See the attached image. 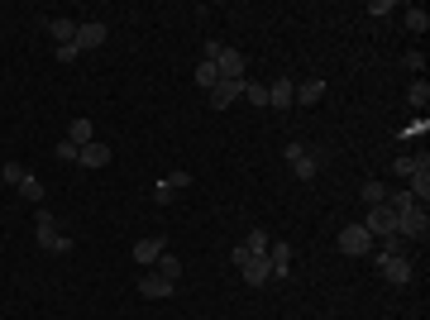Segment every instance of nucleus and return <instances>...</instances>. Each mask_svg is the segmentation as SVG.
Returning a JSON list of instances; mask_svg holds the SVG:
<instances>
[{
	"instance_id": "obj_2",
	"label": "nucleus",
	"mask_w": 430,
	"mask_h": 320,
	"mask_svg": "<svg viewBox=\"0 0 430 320\" xmlns=\"http://www.w3.org/2000/svg\"><path fill=\"white\" fill-rule=\"evenodd\" d=\"M339 249L349 258H364V254H373V234H368L364 224H344L339 229Z\"/></svg>"
},
{
	"instance_id": "obj_15",
	"label": "nucleus",
	"mask_w": 430,
	"mask_h": 320,
	"mask_svg": "<svg viewBox=\"0 0 430 320\" xmlns=\"http://www.w3.org/2000/svg\"><path fill=\"white\" fill-rule=\"evenodd\" d=\"M163 244H168V239H139V244H134V263H143V268H148V263H158Z\"/></svg>"
},
{
	"instance_id": "obj_22",
	"label": "nucleus",
	"mask_w": 430,
	"mask_h": 320,
	"mask_svg": "<svg viewBox=\"0 0 430 320\" xmlns=\"http://www.w3.org/2000/svg\"><path fill=\"white\" fill-rule=\"evenodd\" d=\"M320 96H325V81H320V77H311L306 86H297V105H316Z\"/></svg>"
},
{
	"instance_id": "obj_18",
	"label": "nucleus",
	"mask_w": 430,
	"mask_h": 320,
	"mask_svg": "<svg viewBox=\"0 0 430 320\" xmlns=\"http://www.w3.org/2000/svg\"><path fill=\"white\" fill-rule=\"evenodd\" d=\"M239 249H244V254H249V258H268L272 239H268V234H263V229H249V239L239 244Z\"/></svg>"
},
{
	"instance_id": "obj_4",
	"label": "nucleus",
	"mask_w": 430,
	"mask_h": 320,
	"mask_svg": "<svg viewBox=\"0 0 430 320\" xmlns=\"http://www.w3.org/2000/svg\"><path fill=\"white\" fill-rule=\"evenodd\" d=\"M215 72H220V81H244V77H249V63H244V53L220 48V58H215Z\"/></svg>"
},
{
	"instance_id": "obj_13",
	"label": "nucleus",
	"mask_w": 430,
	"mask_h": 320,
	"mask_svg": "<svg viewBox=\"0 0 430 320\" xmlns=\"http://www.w3.org/2000/svg\"><path fill=\"white\" fill-rule=\"evenodd\" d=\"M268 268H272V282L292 272V244H272L268 249Z\"/></svg>"
},
{
	"instance_id": "obj_23",
	"label": "nucleus",
	"mask_w": 430,
	"mask_h": 320,
	"mask_svg": "<svg viewBox=\"0 0 430 320\" xmlns=\"http://www.w3.org/2000/svg\"><path fill=\"white\" fill-rule=\"evenodd\" d=\"M215 81H220V72H215V63H210V58H201V63H196V86H201V91H210Z\"/></svg>"
},
{
	"instance_id": "obj_36",
	"label": "nucleus",
	"mask_w": 430,
	"mask_h": 320,
	"mask_svg": "<svg viewBox=\"0 0 430 320\" xmlns=\"http://www.w3.org/2000/svg\"><path fill=\"white\" fill-rule=\"evenodd\" d=\"M53 153H58V158H63V162H77V144H67V139H63V144H58V148H53Z\"/></svg>"
},
{
	"instance_id": "obj_6",
	"label": "nucleus",
	"mask_w": 430,
	"mask_h": 320,
	"mask_svg": "<svg viewBox=\"0 0 430 320\" xmlns=\"http://www.w3.org/2000/svg\"><path fill=\"white\" fill-rule=\"evenodd\" d=\"M239 91H244V81H215V86L206 91V105L210 110H230V105L239 100Z\"/></svg>"
},
{
	"instance_id": "obj_1",
	"label": "nucleus",
	"mask_w": 430,
	"mask_h": 320,
	"mask_svg": "<svg viewBox=\"0 0 430 320\" xmlns=\"http://www.w3.org/2000/svg\"><path fill=\"white\" fill-rule=\"evenodd\" d=\"M397 234L406 244H411V239H426V234H430V215H426V206H421V201H406V206L397 210Z\"/></svg>"
},
{
	"instance_id": "obj_16",
	"label": "nucleus",
	"mask_w": 430,
	"mask_h": 320,
	"mask_svg": "<svg viewBox=\"0 0 430 320\" xmlns=\"http://www.w3.org/2000/svg\"><path fill=\"white\" fill-rule=\"evenodd\" d=\"M91 139H96V125H91V120H72V125H67V144L86 148Z\"/></svg>"
},
{
	"instance_id": "obj_31",
	"label": "nucleus",
	"mask_w": 430,
	"mask_h": 320,
	"mask_svg": "<svg viewBox=\"0 0 430 320\" xmlns=\"http://www.w3.org/2000/svg\"><path fill=\"white\" fill-rule=\"evenodd\" d=\"M53 58H58V63H77L81 48H77V43H58V48H53Z\"/></svg>"
},
{
	"instance_id": "obj_21",
	"label": "nucleus",
	"mask_w": 430,
	"mask_h": 320,
	"mask_svg": "<svg viewBox=\"0 0 430 320\" xmlns=\"http://www.w3.org/2000/svg\"><path fill=\"white\" fill-rule=\"evenodd\" d=\"M15 192L19 196H24V201H34V206H43V192H48V187H43V182H39V177H24V182H19V187H15Z\"/></svg>"
},
{
	"instance_id": "obj_7",
	"label": "nucleus",
	"mask_w": 430,
	"mask_h": 320,
	"mask_svg": "<svg viewBox=\"0 0 430 320\" xmlns=\"http://www.w3.org/2000/svg\"><path fill=\"white\" fill-rule=\"evenodd\" d=\"M406 192H411L416 201H421V206H426V201H430V158H426V153L416 158V172L406 177Z\"/></svg>"
},
{
	"instance_id": "obj_5",
	"label": "nucleus",
	"mask_w": 430,
	"mask_h": 320,
	"mask_svg": "<svg viewBox=\"0 0 430 320\" xmlns=\"http://www.w3.org/2000/svg\"><path fill=\"white\" fill-rule=\"evenodd\" d=\"M378 272H382V282L406 287V282H411V258H382L378 254Z\"/></svg>"
},
{
	"instance_id": "obj_29",
	"label": "nucleus",
	"mask_w": 430,
	"mask_h": 320,
	"mask_svg": "<svg viewBox=\"0 0 430 320\" xmlns=\"http://www.w3.org/2000/svg\"><path fill=\"white\" fill-rule=\"evenodd\" d=\"M0 177H5L10 187H19V182L29 177V167H24V162H5V167H0Z\"/></svg>"
},
{
	"instance_id": "obj_28",
	"label": "nucleus",
	"mask_w": 430,
	"mask_h": 320,
	"mask_svg": "<svg viewBox=\"0 0 430 320\" xmlns=\"http://www.w3.org/2000/svg\"><path fill=\"white\" fill-rule=\"evenodd\" d=\"M406 29H411V33H426L430 29V15L421 10V5H411V10H406Z\"/></svg>"
},
{
	"instance_id": "obj_20",
	"label": "nucleus",
	"mask_w": 430,
	"mask_h": 320,
	"mask_svg": "<svg viewBox=\"0 0 430 320\" xmlns=\"http://www.w3.org/2000/svg\"><path fill=\"white\" fill-rule=\"evenodd\" d=\"M406 105H411V110H421V115H426V105H430V86H426V77H421V81H411V86H406Z\"/></svg>"
},
{
	"instance_id": "obj_34",
	"label": "nucleus",
	"mask_w": 430,
	"mask_h": 320,
	"mask_svg": "<svg viewBox=\"0 0 430 320\" xmlns=\"http://www.w3.org/2000/svg\"><path fill=\"white\" fill-rule=\"evenodd\" d=\"M426 115H416V120H411V125H406V129H401V134H406V139H421V134H426Z\"/></svg>"
},
{
	"instance_id": "obj_37",
	"label": "nucleus",
	"mask_w": 430,
	"mask_h": 320,
	"mask_svg": "<svg viewBox=\"0 0 430 320\" xmlns=\"http://www.w3.org/2000/svg\"><path fill=\"white\" fill-rule=\"evenodd\" d=\"M392 172H397V177H411L416 172V158H397V162H392Z\"/></svg>"
},
{
	"instance_id": "obj_11",
	"label": "nucleus",
	"mask_w": 430,
	"mask_h": 320,
	"mask_svg": "<svg viewBox=\"0 0 430 320\" xmlns=\"http://www.w3.org/2000/svg\"><path fill=\"white\" fill-rule=\"evenodd\" d=\"M139 296H143V301H163V296H173V282L158 277V272H148V277L139 282Z\"/></svg>"
},
{
	"instance_id": "obj_30",
	"label": "nucleus",
	"mask_w": 430,
	"mask_h": 320,
	"mask_svg": "<svg viewBox=\"0 0 430 320\" xmlns=\"http://www.w3.org/2000/svg\"><path fill=\"white\" fill-rule=\"evenodd\" d=\"M173 187H168V177H163V182H153V201H158V206H173Z\"/></svg>"
},
{
	"instance_id": "obj_25",
	"label": "nucleus",
	"mask_w": 430,
	"mask_h": 320,
	"mask_svg": "<svg viewBox=\"0 0 430 320\" xmlns=\"http://www.w3.org/2000/svg\"><path fill=\"white\" fill-rule=\"evenodd\" d=\"M153 268H158V277H168V282H177V277H182V263H177V258L168 254V249H163V258L153 263Z\"/></svg>"
},
{
	"instance_id": "obj_10",
	"label": "nucleus",
	"mask_w": 430,
	"mask_h": 320,
	"mask_svg": "<svg viewBox=\"0 0 430 320\" xmlns=\"http://www.w3.org/2000/svg\"><path fill=\"white\" fill-rule=\"evenodd\" d=\"M101 43H106V24H101V19H86V24H77V48H81V53L101 48Z\"/></svg>"
},
{
	"instance_id": "obj_32",
	"label": "nucleus",
	"mask_w": 430,
	"mask_h": 320,
	"mask_svg": "<svg viewBox=\"0 0 430 320\" xmlns=\"http://www.w3.org/2000/svg\"><path fill=\"white\" fill-rule=\"evenodd\" d=\"M368 15H373V19H387V15H397V5H392V0H373V5H368Z\"/></svg>"
},
{
	"instance_id": "obj_14",
	"label": "nucleus",
	"mask_w": 430,
	"mask_h": 320,
	"mask_svg": "<svg viewBox=\"0 0 430 320\" xmlns=\"http://www.w3.org/2000/svg\"><path fill=\"white\" fill-rule=\"evenodd\" d=\"M292 172L302 177V182H316V172H320V158L311 153V148H302V153L292 158Z\"/></svg>"
},
{
	"instance_id": "obj_19",
	"label": "nucleus",
	"mask_w": 430,
	"mask_h": 320,
	"mask_svg": "<svg viewBox=\"0 0 430 320\" xmlns=\"http://www.w3.org/2000/svg\"><path fill=\"white\" fill-rule=\"evenodd\" d=\"M53 43H77V19H48Z\"/></svg>"
},
{
	"instance_id": "obj_17",
	"label": "nucleus",
	"mask_w": 430,
	"mask_h": 320,
	"mask_svg": "<svg viewBox=\"0 0 430 320\" xmlns=\"http://www.w3.org/2000/svg\"><path fill=\"white\" fill-rule=\"evenodd\" d=\"M34 234H39V244H48L53 234H58V220H53L48 206H39V215H34Z\"/></svg>"
},
{
	"instance_id": "obj_26",
	"label": "nucleus",
	"mask_w": 430,
	"mask_h": 320,
	"mask_svg": "<svg viewBox=\"0 0 430 320\" xmlns=\"http://www.w3.org/2000/svg\"><path fill=\"white\" fill-rule=\"evenodd\" d=\"M239 96H249L254 105H263V110H268V86H263V81H249V77H244V91H239Z\"/></svg>"
},
{
	"instance_id": "obj_27",
	"label": "nucleus",
	"mask_w": 430,
	"mask_h": 320,
	"mask_svg": "<svg viewBox=\"0 0 430 320\" xmlns=\"http://www.w3.org/2000/svg\"><path fill=\"white\" fill-rule=\"evenodd\" d=\"M406 249H411V244L401 239V234H387V239H382V258H406Z\"/></svg>"
},
{
	"instance_id": "obj_9",
	"label": "nucleus",
	"mask_w": 430,
	"mask_h": 320,
	"mask_svg": "<svg viewBox=\"0 0 430 320\" xmlns=\"http://www.w3.org/2000/svg\"><path fill=\"white\" fill-rule=\"evenodd\" d=\"M268 105H272V110H287V105H297V81L277 77V81L268 86Z\"/></svg>"
},
{
	"instance_id": "obj_12",
	"label": "nucleus",
	"mask_w": 430,
	"mask_h": 320,
	"mask_svg": "<svg viewBox=\"0 0 430 320\" xmlns=\"http://www.w3.org/2000/svg\"><path fill=\"white\" fill-rule=\"evenodd\" d=\"M244 282H249V287H268L272 282V268H268V258H249V263H244Z\"/></svg>"
},
{
	"instance_id": "obj_8",
	"label": "nucleus",
	"mask_w": 430,
	"mask_h": 320,
	"mask_svg": "<svg viewBox=\"0 0 430 320\" xmlns=\"http://www.w3.org/2000/svg\"><path fill=\"white\" fill-rule=\"evenodd\" d=\"M115 153H111V144H101V139H91L86 148H77V167H106Z\"/></svg>"
},
{
	"instance_id": "obj_24",
	"label": "nucleus",
	"mask_w": 430,
	"mask_h": 320,
	"mask_svg": "<svg viewBox=\"0 0 430 320\" xmlns=\"http://www.w3.org/2000/svg\"><path fill=\"white\" fill-rule=\"evenodd\" d=\"M359 196H364V206H382V201H387V187H382V182H364Z\"/></svg>"
},
{
	"instance_id": "obj_3",
	"label": "nucleus",
	"mask_w": 430,
	"mask_h": 320,
	"mask_svg": "<svg viewBox=\"0 0 430 320\" xmlns=\"http://www.w3.org/2000/svg\"><path fill=\"white\" fill-rule=\"evenodd\" d=\"M364 229L373 234V239H387V234H397V215L387 206H368V220H364Z\"/></svg>"
},
{
	"instance_id": "obj_35",
	"label": "nucleus",
	"mask_w": 430,
	"mask_h": 320,
	"mask_svg": "<svg viewBox=\"0 0 430 320\" xmlns=\"http://www.w3.org/2000/svg\"><path fill=\"white\" fill-rule=\"evenodd\" d=\"M168 187H173V192H187V187H191V172H173V177H168Z\"/></svg>"
},
{
	"instance_id": "obj_33",
	"label": "nucleus",
	"mask_w": 430,
	"mask_h": 320,
	"mask_svg": "<svg viewBox=\"0 0 430 320\" xmlns=\"http://www.w3.org/2000/svg\"><path fill=\"white\" fill-rule=\"evenodd\" d=\"M39 249H48V254H67V249H72V239H67V234H53V239L39 244Z\"/></svg>"
}]
</instances>
